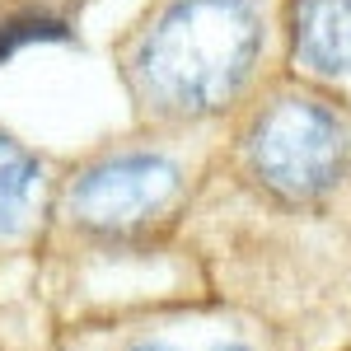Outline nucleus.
<instances>
[{
  "instance_id": "obj_1",
  "label": "nucleus",
  "mask_w": 351,
  "mask_h": 351,
  "mask_svg": "<svg viewBox=\"0 0 351 351\" xmlns=\"http://www.w3.org/2000/svg\"><path fill=\"white\" fill-rule=\"evenodd\" d=\"M258 43V0H169L136 43L132 84L155 112L202 117L234 99Z\"/></svg>"
},
{
  "instance_id": "obj_2",
  "label": "nucleus",
  "mask_w": 351,
  "mask_h": 351,
  "mask_svg": "<svg viewBox=\"0 0 351 351\" xmlns=\"http://www.w3.org/2000/svg\"><path fill=\"white\" fill-rule=\"evenodd\" d=\"M253 178L281 202H314L337 188L347 169V132L319 99H276L248 136Z\"/></svg>"
},
{
  "instance_id": "obj_3",
  "label": "nucleus",
  "mask_w": 351,
  "mask_h": 351,
  "mask_svg": "<svg viewBox=\"0 0 351 351\" xmlns=\"http://www.w3.org/2000/svg\"><path fill=\"white\" fill-rule=\"evenodd\" d=\"M173 197H178V164L150 150H122L89 164L71 183L66 211L75 225L104 239H127L141 234L155 216H164Z\"/></svg>"
},
{
  "instance_id": "obj_4",
  "label": "nucleus",
  "mask_w": 351,
  "mask_h": 351,
  "mask_svg": "<svg viewBox=\"0 0 351 351\" xmlns=\"http://www.w3.org/2000/svg\"><path fill=\"white\" fill-rule=\"evenodd\" d=\"M291 47L300 66L319 75L351 71V0H295Z\"/></svg>"
},
{
  "instance_id": "obj_5",
  "label": "nucleus",
  "mask_w": 351,
  "mask_h": 351,
  "mask_svg": "<svg viewBox=\"0 0 351 351\" xmlns=\"http://www.w3.org/2000/svg\"><path fill=\"white\" fill-rule=\"evenodd\" d=\"M43 178V164L33 150H24L14 136L0 132V234L19 230L33 206V192Z\"/></svg>"
},
{
  "instance_id": "obj_6",
  "label": "nucleus",
  "mask_w": 351,
  "mask_h": 351,
  "mask_svg": "<svg viewBox=\"0 0 351 351\" xmlns=\"http://www.w3.org/2000/svg\"><path fill=\"white\" fill-rule=\"evenodd\" d=\"M66 38V24L52 19V14H10V19H0V66L10 61V56L19 52V47H33V43H61Z\"/></svg>"
},
{
  "instance_id": "obj_7",
  "label": "nucleus",
  "mask_w": 351,
  "mask_h": 351,
  "mask_svg": "<svg viewBox=\"0 0 351 351\" xmlns=\"http://www.w3.org/2000/svg\"><path fill=\"white\" fill-rule=\"evenodd\" d=\"M127 351H253L239 337H220V332H197V337H178V332H155V337H141Z\"/></svg>"
}]
</instances>
